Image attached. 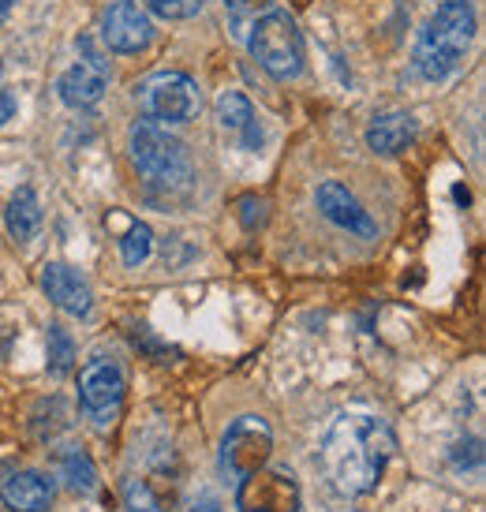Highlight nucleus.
Here are the masks:
<instances>
[{"mask_svg": "<svg viewBox=\"0 0 486 512\" xmlns=\"http://www.w3.org/2000/svg\"><path fill=\"white\" fill-rule=\"evenodd\" d=\"M393 453H397V438H393L386 419L344 412L333 419V427L326 434L322 464H326V475L341 494L359 498L382 483Z\"/></svg>", "mask_w": 486, "mask_h": 512, "instance_id": "nucleus-1", "label": "nucleus"}, {"mask_svg": "<svg viewBox=\"0 0 486 512\" xmlns=\"http://www.w3.org/2000/svg\"><path fill=\"white\" fill-rule=\"evenodd\" d=\"M475 38V12L468 0H445L430 15L419 42H415V72L427 83H442L468 60Z\"/></svg>", "mask_w": 486, "mask_h": 512, "instance_id": "nucleus-2", "label": "nucleus"}, {"mask_svg": "<svg viewBox=\"0 0 486 512\" xmlns=\"http://www.w3.org/2000/svg\"><path fill=\"white\" fill-rule=\"evenodd\" d=\"M128 146L135 169L143 172V176H150L154 184H184L187 176H191V161H187L184 143L172 139L169 131L161 128V124H154V120L131 124Z\"/></svg>", "mask_w": 486, "mask_h": 512, "instance_id": "nucleus-3", "label": "nucleus"}, {"mask_svg": "<svg viewBox=\"0 0 486 512\" xmlns=\"http://www.w3.org/2000/svg\"><path fill=\"white\" fill-rule=\"evenodd\" d=\"M251 53L273 79H296L303 72V34L285 12H266L251 27Z\"/></svg>", "mask_w": 486, "mask_h": 512, "instance_id": "nucleus-4", "label": "nucleus"}, {"mask_svg": "<svg viewBox=\"0 0 486 512\" xmlns=\"http://www.w3.org/2000/svg\"><path fill=\"white\" fill-rule=\"evenodd\" d=\"M273 453V434L266 427V419L258 415H240L225 434H221V453H217V464H221V475L240 483L251 471L266 468Z\"/></svg>", "mask_w": 486, "mask_h": 512, "instance_id": "nucleus-5", "label": "nucleus"}, {"mask_svg": "<svg viewBox=\"0 0 486 512\" xmlns=\"http://www.w3.org/2000/svg\"><path fill=\"white\" fill-rule=\"evenodd\" d=\"M139 101L146 105V113L154 124H187L195 120L202 109L199 83L184 72H158L135 86Z\"/></svg>", "mask_w": 486, "mask_h": 512, "instance_id": "nucleus-6", "label": "nucleus"}, {"mask_svg": "<svg viewBox=\"0 0 486 512\" xmlns=\"http://www.w3.org/2000/svg\"><path fill=\"white\" fill-rule=\"evenodd\" d=\"M79 404L98 430L113 427L120 408H124V370L105 356L90 359L79 370Z\"/></svg>", "mask_w": 486, "mask_h": 512, "instance_id": "nucleus-7", "label": "nucleus"}, {"mask_svg": "<svg viewBox=\"0 0 486 512\" xmlns=\"http://www.w3.org/2000/svg\"><path fill=\"white\" fill-rule=\"evenodd\" d=\"M240 512H296L300 509V486L288 468H258L236 483Z\"/></svg>", "mask_w": 486, "mask_h": 512, "instance_id": "nucleus-8", "label": "nucleus"}, {"mask_svg": "<svg viewBox=\"0 0 486 512\" xmlns=\"http://www.w3.org/2000/svg\"><path fill=\"white\" fill-rule=\"evenodd\" d=\"M101 42L113 53H143L154 42V23L135 0H116L101 15Z\"/></svg>", "mask_w": 486, "mask_h": 512, "instance_id": "nucleus-9", "label": "nucleus"}, {"mask_svg": "<svg viewBox=\"0 0 486 512\" xmlns=\"http://www.w3.org/2000/svg\"><path fill=\"white\" fill-rule=\"evenodd\" d=\"M0 501L8 512H49L53 479L30 468H0Z\"/></svg>", "mask_w": 486, "mask_h": 512, "instance_id": "nucleus-10", "label": "nucleus"}, {"mask_svg": "<svg viewBox=\"0 0 486 512\" xmlns=\"http://www.w3.org/2000/svg\"><path fill=\"white\" fill-rule=\"evenodd\" d=\"M315 202L318 210H322V217H326L329 225L344 228V232H352V236H363V240H371L374 232H378V225H374V217L359 206V199L348 191L344 184H337V180H326V184H318L315 191Z\"/></svg>", "mask_w": 486, "mask_h": 512, "instance_id": "nucleus-11", "label": "nucleus"}, {"mask_svg": "<svg viewBox=\"0 0 486 512\" xmlns=\"http://www.w3.org/2000/svg\"><path fill=\"white\" fill-rule=\"evenodd\" d=\"M42 288H45V296L53 299L60 311L75 314V318H86L90 307H94V296H90V285L83 281V273L72 270V266H64V262L45 266Z\"/></svg>", "mask_w": 486, "mask_h": 512, "instance_id": "nucleus-12", "label": "nucleus"}, {"mask_svg": "<svg viewBox=\"0 0 486 512\" xmlns=\"http://www.w3.org/2000/svg\"><path fill=\"white\" fill-rule=\"evenodd\" d=\"M105 86H109V72H105V68H94V64H86V60H79V64H72L68 72L60 75L57 94L68 109H90V105H98L101 101Z\"/></svg>", "mask_w": 486, "mask_h": 512, "instance_id": "nucleus-13", "label": "nucleus"}, {"mask_svg": "<svg viewBox=\"0 0 486 512\" xmlns=\"http://www.w3.org/2000/svg\"><path fill=\"white\" fill-rule=\"evenodd\" d=\"M415 143V120L408 113H382L367 128V146L374 154L397 157Z\"/></svg>", "mask_w": 486, "mask_h": 512, "instance_id": "nucleus-14", "label": "nucleus"}, {"mask_svg": "<svg viewBox=\"0 0 486 512\" xmlns=\"http://www.w3.org/2000/svg\"><path fill=\"white\" fill-rule=\"evenodd\" d=\"M217 120H221L225 131L240 135V143L247 146V150H258V146H262V128H258V120H255V109H251V101L243 98L240 90H225V94L217 98Z\"/></svg>", "mask_w": 486, "mask_h": 512, "instance_id": "nucleus-15", "label": "nucleus"}, {"mask_svg": "<svg viewBox=\"0 0 486 512\" xmlns=\"http://www.w3.org/2000/svg\"><path fill=\"white\" fill-rule=\"evenodd\" d=\"M4 221H8L12 240L27 243L38 232V225H42V202H38V195L30 187H19L12 202H8V210H4Z\"/></svg>", "mask_w": 486, "mask_h": 512, "instance_id": "nucleus-16", "label": "nucleus"}, {"mask_svg": "<svg viewBox=\"0 0 486 512\" xmlns=\"http://www.w3.org/2000/svg\"><path fill=\"white\" fill-rule=\"evenodd\" d=\"M57 468H60V475H64V483L72 486L75 494H94V490H98V471H94V460H90L83 449L68 445V449L57 456Z\"/></svg>", "mask_w": 486, "mask_h": 512, "instance_id": "nucleus-17", "label": "nucleus"}, {"mask_svg": "<svg viewBox=\"0 0 486 512\" xmlns=\"http://www.w3.org/2000/svg\"><path fill=\"white\" fill-rule=\"evenodd\" d=\"M75 367V344L68 337V329L49 326V374L53 378H68Z\"/></svg>", "mask_w": 486, "mask_h": 512, "instance_id": "nucleus-18", "label": "nucleus"}, {"mask_svg": "<svg viewBox=\"0 0 486 512\" xmlns=\"http://www.w3.org/2000/svg\"><path fill=\"white\" fill-rule=\"evenodd\" d=\"M150 251H154V232L135 221V225L128 228V236L120 240V255H124V266H143L146 258H150Z\"/></svg>", "mask_w": 486, "mask_h": 512, "instance_id": "nucleus-19", "label": "nucleus"}, {"mask_svg": "<svg viewBox=\"0 0 486 512\" xmlns=\"http://www.w3.org/2000/svg\"><path fill=\"white\" fill-rule=\"evenodd\" d=\"M146 8L161 19H195L202 12V0H146Z\"/></svg>", "mask_w": 486, "mask_h": 512, "instance_id": "nucleus-20", "label": "nucleus"}, {"mask_svg": "<svg viewBox=\"0 0 486 512\" xmlns=\"http://www.w3.org/2000/svg\"><path fill=\"white\" fill-rule=\"evenodd\" d=\"M273 0H225V8L232 12V19H258V12H266Z\"/></svg>", "mask_w": 486, "mask_h": 512, "instance_id": "nucleus-21", "label": "nucleus"}, {"mask_svg": "<svg viewBox=\"0 0 486 512\" xmlns=\"http://www.w3.org/2000/svg\"><path fill=\"white\" fill-rule=\"evenodd\" d=\"M12 116H15V98H12V94H4V90H0V128H4V124H8Z\"/></svg>", "mask_w": 486, "mask_h": 512, "instance_id": "nucleus-22", "label": "nucleus"}, {"mask_svg": "<svg viewBox=\"0 0 486 512\" xmlns=\"http://www.w3.org/2000/svg\"><path fill=\"white\" fill-rule=\"evenodd\" d=\"M8 15H12V0H0V23H4Z\"/></svg>", "mask_w": 486, "mask_h": 512, "instance_id": "nucleus-23", "label": "nucleus"}, {"mask_svg": "<svg viewBox=\"0 0 486 512\" xmlns=\"http://www.w3.org/2000/svg\"><path fill=\"white\" fill-rule=\"evenodd\" d=\"M191 512H221L217 505H199V509H191Z\"/></svg>", "mask_w": 486, "mask_h": 512, "instance_id": "nucleus-24", "label": "nucleus"}, {"mask_svg": "<svg viewBox=\"0 0 486 512\" xmlns=\"http://www.w3.org/2000/svg\"><path fill=\"white\" fill-rule=\"evenodd\" d=\"M0 75H4V64H0Z\"/></svg>", "mask_w": 486, "mask_h": 512, "instance_id": "nucleus-25", "label": "nucleus"}]
</instances>
